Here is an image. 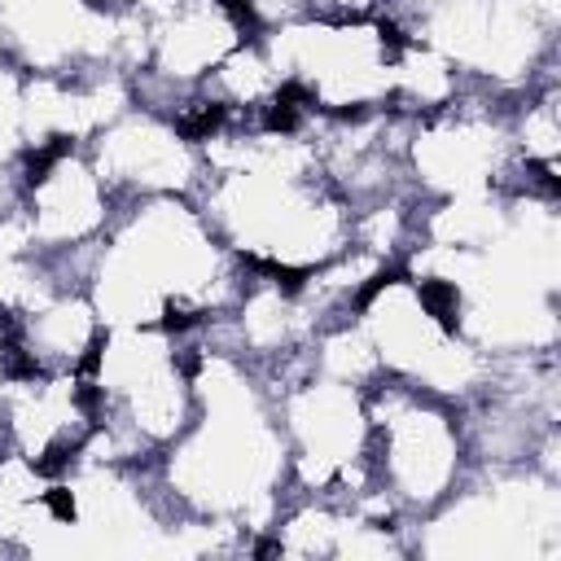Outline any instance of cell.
Returning a JSON list of instances; mask_svg holds the SVG:
<instances>
[{"label": "cell", "mask_w": 561, "mask_h": 561, "mask_svg": "<svg viewBox=\"0 0 561 561\" xmlns=\"http://www.w3.org/2000/svg\"><path fill=\"white\" fill-rule=\"evenodd\" d=\"M96 430V403L83 373H18L0 394V447L61 473Z\"/></svg>", "instance_id": "10"}, {"label": "cell", "mask_w": 561, "mask_h": 561, "mask_svg": "<svg viewBox=\"0 0 561 561\" xmlns=\"http://www.w3.org/2000/svg\"><path fill=\"white\" fill-rule=\"evenodd\" d=\"M280 66V79L316 114H373L390 110L394 53L408 39L394 18L381 22H316L294 18L259 31Z\"/></svg>", "instance_id": "6"}, {"label": "cell", "mask_w": 561, "mask_h": 561, "mask_svg": "<svg viewBox=\"0 0 561 561\" xmlns=\"http://www.w3.org/2000/svg\"><path fill=\"white\" fill-rule=\"evenodd\" d=\"M197 412L153 460V482L175 530L206 535V548L263 552L289 500V456L267 377L232 351L193 333Z\"/></svg>", "instance_id": "1"}, {"label": "cell", "mask_w": 561, "mask_h": 561, "mask_svg": "<svg viewBox=\"0 0 561 561\" xmlns=\"http://www.w3.org/2000/svg\"><path fill=\"white\" fill-rule=\"evenodd\" d=\"M412 552L430 557H530L552 561L561 552V491L557 469L522 465H469L460 486L412 522Z\"/></svg>", "instance_id": "4"}, {"label": "cell", "mask_w": 561, "mask_h": 561, "mask_svg": "<svg viewBox=\"0 0 561 561\" xmlns=\"http://www.w3.org/2000/svg\"><path fill=\"white\" fill-rule=\"evenodd\" d=\"M26 373H83L101 346L105 320L79 280H57L35 307L13 316Z\"/></svg>", "instance_id": "11"}, {"label": "cell", "mask_w": 561, "mask_h": 561, "mask_svg": "<svg viewBox=\"0 0 561 561\" xmlns=\"http://www.w3.org/2000/svg\"><path fill=\"white\" fill-rule=\"evenodd\" d=\"M390 9L394 0H298V13L316 22H381Z\"/></svg>", "instance_id": "12"}, {"label": "cell", "mask_w": 561, "mask_h": 561, "mask_svg": "<svg viewBox=\"0 0 561 561\" xmlns=\"http://www.w3.org/2000/svg\"><path fill=\"white\" fill-rule=\"evenodd\" d=\"M237 4H241V9H250V4H254V0H237Z\"/></svg>", "instance_id": "13"}, {"label": "cell", "mask_w": 561, "mask_h": 561, "mask_svg": "<svg viewBox=\"0 0 561 561\" xmlns=\"http://www.w3.org/2000/svg\"><path fill=\"white\" fill-rule=\"evenodd\" d=\"M289 456V491L355 500L368 478V390L316 373L307 359L267 381Z\"/></svg>", "instance_id": "7"}, {"label": "cell", "mask_w": 561, "mask_h": 561, "mask_svg": "<svg viewBox=\"0 0 561 561\" xmlns=\"http://www.w3.org/2000/svg\"><path fill=\"white\" fill-rule=\"evenodd\" d=\"M202 158L193 202L245 272L302 280L351 245L355 206L320 175L302 131L224 127Z\"/></svg>", "instance_id": "2"}, {"label": "cell", "mask_w": 561, "mask_h": 561, "mask_svg": "<svg viewBox=\"0 0 561 561\" xmlns=\"http://www.w3.org/2000/svg\"><path fill=\"white\" fill-rule=\"evenodd\" d=\"M250 272L228 254L193 197L123 202L96 241L83 289L105 324H158L202 333L232 311Z\"/></svg>", "instance_id": "3"}, {"label": "cell", "mask_w": 561, "mask_h": 561, "mask_svg": "<svg viewBox=\"0 0 561 561\" xmlns=\"http://www.w3.org/2000/svg\"><path fill=\"white\" fill-rule=\"evenodd\" d=\"M83 149L118 202L162 197V193L193 197L206 175L202 145L188 140L167 110L145 101H131L123 114H114Z\"/></svg>", "instance_id": "9"}, {"label": "cell", "mask_w": 561, "mask_h": 561, "mask_svg": "<svg viewBox=\"0 0 561 561\" xmlns=\"http://www.w3.org/2000/svg\"><path fill=\"white\" fill-rule=\"evenodd\" d=\"M114 188L101 180L83 145H48L26 153L18 210L35 245L61 267V276L83 285V267L118 215Z\"/></svg>", "instance_id": "8"}, {"label": "cell", "mask_w": 561, "mask_h": 561, "mask_svg": "<svg viewBox=\"0 0 561 561\" xmlns=\"http://www.w3.org/2000/svg\"><path fill=\"white\" fill-rule=\"evenodd\" d=\"M368 478L408 517L438 508L469 473L460 403L399 377L368 386Z\"/></svg>", "instance_id": "5"}]
</instances>
